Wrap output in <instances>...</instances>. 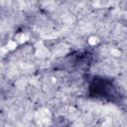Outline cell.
I'll return each mask as SVG.
<instances>
[{"label":"cell","instance_id":"2","mask_svg":"<svg viewBox=\"0 0 127 127\" xmlns=\"http://www.w3.org/2000/svg\"><path fill=\"white\" fill-rule=\"evenodd\" d=\"M9 2V0H2V3L3 4H5V3H8Z\"/></svg>","mask_w":127,"mask_h":127},{"label":"cell","instance_id":"1","mask_svg":"<svg viewBox=\"0 0 127 127\" xmlns=\"http://www.w3.org/2000/svg\"><path fill=\"white\" fill-rule=\"evenodd\" d=\"M37 118L41 123H47L50 120V113L46 109H41L37 113Z\"/></svg>","mask_w":127,"mask_h":127}]
</instances>
